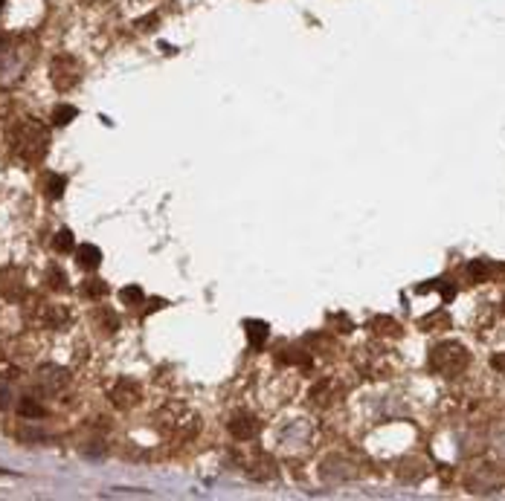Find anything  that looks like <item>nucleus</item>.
<instances>
[{"mask_svg": "<svg viewBox=\"0 0 505 501\" xmlns=\"http://www.w3.org/2000/svg\"><path fill=\"white\" fill-rule=\"evenodd\" d=\"M9 145H12V154L18 160H24L29 165H38L41 160L47 157L50 130L44 128V122H38V119H21L9 130Z\"/></svg>", "mask_w": 505, "mask_h": 501, "instance_id": "f257e3e1", "label": "nucleus"}, {"mask_svg": "<svg viewBox=\"0 0 505 501\" xmlns=\"http://www.w3.org/2000/svg\"><path fill=\"white\" fill-rule=\"evenodd\" d=\"M154 426L165 438L186 443V440L198 438V432H200V415L195 412L192 406H186L180 400H172V403H165L163 408H157V412H154Z\"/></svg>", "mask_w": 505, "mask_h": 501, "instance_id": "f03ea898", "label": "nucleus"}, {"mask_svg": "<svg viewBox=\"0 0 505 501\" xmlns=\"http://www.w3.org/2000/svg\"><path fill=\"white\" fill-rule=\"evenodd\" d=\"M471 366V351L456 342V339H447V342H439L433 351H430V368L439 374V377H459Z\"/></svg>", "mask_w": 505, "mask_h": 501, "instance_id": "7ed1b4c3", "label": "nucleus"}, {"mask_svg": "<svg viewBox=\"0 0 505 501\" xmlns=\"http://www.w3.org/2000/svg\"><path fill=\"white\" fill-rule=\"evenodd\" d=\"M50 78H53V87L61 90V93H67V90H73L81 78V67L73 56H56L53 64H50Z\"/></svg>", "mask_w": 505, "mask_h": 501, "instance_id": "20e7f679", "label": "nucleus"}, {"mask_svg": "<svg viewBox=\"0 0 505 501\" xmlns=\"http://www.w3.org/2000/svg\"><path fill=\"white\" fill-rule=\"evenodd\" d=\"M108 400L113 403V408H119V412H128V408H134L140 400H143V388L137 380L131 377H119L111 391H108Z\"/></svg>", "mask_w": 505, "mask_h": 501, "instance_id": "39448f33", "label": "nucleus"}, {"mask_svg": "<svg viewBox=\"0 0 505 501\" xmlns=\"http://www.w3.org/2000/svg\"><path fill=\"white\" fill-rule=\"evenodd\" d=\"M32 322L38 328H50V331H61L70 325V310L53 301H41L32 307Z\"/></svg>", "mask_w": 505, "mask_h": 501, "instance_id": "423d86ee", "label": "nucleus"}, {"mask_svg": "<svg viewBox=\"0 0 505 501\" xmlns=\"http://www.w3.org/2000/svg\"><path fill=\"white\" fill-rule=\"evenodd\" d=\"M241 467H244V472H247L250 478H256V481H273V478L279 475L276 461L270 458L267 452H262V449L244 455V458H241Z\"/></svg>", "mask_w": 505, "mask_h": 501, "instance_id": "0eeeda50", "label": "nucleus"}, {"mask_svg": "<svg viewBox=\"0 0 505 501\" xmlns=\"http://www.w3.org/2000/svg\"><path fill=\"white\" fill-rule=\"evenodd\" d=\"M24 293H26L24 269H21V267H4V269H0V299L21 301Z\"/></svg>", "mask_w": 505, "mask_h": 501, "instance_id": "6e6552de", "label": "nucleus"}, {"mask_svg": "<svg viewBox=\"0 0 505 501\" xmlns=\"http://www.w3.org/2000/svg\"><path fill=\"white\" fill-rule=\"evenodd\" d=\"M67 383H70V371L61 366H44V368H38V377H35V386L47 394H58Z\"/></svg>", "mask_w": 505, "mask_h": 501, "instance_id": "1a4fd4ad", "label": "nucleus"}, {"mask_svg": "<svg viewBox=\"0 0 505 501\" xmlns=\"http://www.w3.org/2000/svg\"><path fill=\"white\" fill-rule=\"evenodd\" d=\"M227 429H230V435L235 440L244 443V440H252V438L262 432V420L256 415H250V412H241V415H235V418L227 420Z\"/></svg>", "mask_w": 505, "mask_h": 501, "instance_id": "9d476101", "label": "nucleus"}, {"mask_svg": "<svg viewBox=\"0 0 505 501\" xmlns=\"http://www.w3.org/2000/svg\"><path fill=\"white\" fill-rule=\"evenodd\" d=\"M76 261H78L81 269H91L93 272L102 264V249L96 244H81V247H76Z\"/></svg>", "mask_w": 505, "mask_h": 501, "instance_id": "9b49d317", "label": "nucleus"}, {"mask_svg": "<svg viewBox=\"0 0 505 501\" xmlns=\"http://www.w3.org/2000/svg\"><path fill=\"white\" fill-rule=\"evenodd\" d=\"M424 475H427V467H424V461H418V458H407V461H401V467H398V478L407 481V484L421 481Z\"/></svg>", "mask_w": 505, "mask_h": 501, "instance_id": "f8f14e48", "label": "nucleus"}, {"mask_svg": "<svg viewBox=\"0 0 505 501\" xmlns=\"http://www.w3.org/2000/svg\"><path fill=\"white\" fill-rule=\"evenodd\" d=\"M244 328H247V339H250L252 348H265V342H267V336H270V328L262 322V319H250Z\"/></svg>", "mask_w": 505, "mask_h": 501, "instance_id": "ddd939ff", "label": "nucleus"}, {"mask_svg": "<svg viewBox=\"0 0 505 501\" xmlns=\"http://www.w3.org/2000/svg\"><path fill=\"white\" fill-rule=\"evenodd\" d=\"M372 331L377 336H401V325L395 322L392 316H374L372 319Z\"/></svg>", "mask_w": 505, "mask_h": 501, "instance_id": "4468645a", "label": "nucleus"}, {"mask_svg": "<svg viewBox=\"0 0 505 501\" xmlns=\"http://www.w3.org/2000/svg\"><path fill=\"white\" fill-rule=\"evenodd\" d=\"M18 412H21V418L38 420V418H44V415H47V408L41 406L35 397H21V403H18Z\"/></svg>", "mask_w": 505, "mask_h": 501, "instance_id": "2eb2a0df", "label": "nucleus"}, {"mask_svg": "<svg viewBox=\"0 0 505 501\" xmlns=\"http://www.w3.org/2000/svg\"><path fill=\"white\" fill-rule=\"evenodd\" d=\"M64 189H67V177H64V174H47V177H44V195H47V197L58 200V197L64 195Z\"/></svg>", "mask_w": 505, "mask_h": 501, "instance_id": "dca6fc26", "label": "nucleus"}, {"mask_svg": "<svg viewBox=\"0 0 505 501\" xmlns=\"http://www.w3.org/2000/svg\"><path fill=\"white\" fill-rule=\"evenodd\" d=\"M18 374V359L12 356V351H6V345L0 342V377H15Z\"/></svg>", "mask_w": 505, "mask_h": 501, "instance_id": "f3484780", "label": "nucleus"}, {"mask_svg": "<svg viewBox=\"0 0 505 501\" xmlns=\"http://www.w3.org/2000/svg\"><path fill=\"white\" fill-rule=\"evenodd\" d=\"M143 299H146V293H143V287H137V284H128V287H122V290H119V301H122V304H128V307L143 304Z\"/></svg>", "mask_w": 505, "mask_h": 501, "instance_id": "a211bd4d", "label": "nucleus"}, {"mask_svg": "<svg viewBox=\"0 0 505 501\" xmlns=\"http://www.w3.org/2000/svg\"><path fill=\"white\" fill-rule=\"evenodd\" d=\"M96 319L102 322V328H105L108 334H116V331H119V316H116L111 307H99V310H96Z\"/></svg>", "mask_w": 505, "mask_h": 501, "instance_id": "6ab92c4d", "label": "nucleus"}, {"mask_svg": "<svg viewBox=\"0 0 505 501\" xmlns=\"http://www.w3.org/2000/svg\"><path fill=\"white\" fill-rule=\"evenodd\" d=\"M468 276H471V282H485V279L491 276V267H488V261H485V258L471 261V264H468Z\"/></svg>", "mask_w": 505, "mask_h": 501, "instance_id": "aec40b11", "label": "nucleus"}, {"mask_svg": "<svg viewBox=\"0 0 505 501\" xmlns=\"http://www.w3.org/2000/svg\"><path fill=\"white\" fill-rule=\"evenodd\" d=\"M84 296H91V299H102V296H108V282H102V279H88L84 282Z\"/></svg>", "mask_w": 505, "mask_h": 501, "instance_id": "412c9836", "label": "nucleus"}, {"mask_svg": "<svg viewBox=\"0 0 505 501\" xmlns=\"http://www.w3.org/2000/svg\"><path fill=\"white\" fill-rule=\"evenodd\" d=\"M78 116V110L73 108V105H58L56 110H53V125H67V122H73Z\"/></svg>", "mask_w": 505, "mask_h": 501, "instance_id": "4be33fe9", "label": "nucleus"}, {"mask_svg": "<svg viewBox=\"0 0 505 501\" xmlns=\"http://www.w3.org/2000/svg\"><path fill=\"white\" fill-rule=\"evenodd\" d=\"M53 247H56V252H70V249H76V238H73V232H70V229L56 232Z\"/></svg>", "mask_w": 505, "mask_h": 501, "instance_id": "5701e85b", "label": "nucleus"}, {"mask_svg": "<svg viewBox=\"0 0 505 501\" xmlns=\"http://www.w3.org/2000/svg\"><path fill=\"white\" fill-rule=\"evenodd\" d=\"M47 276H50V287L53 290H67V276L61 272V267H56V264H50V269H47Z\"/></svg>", "mask_w": 505, "mask_h": 501, "instance_id": "b1692460", "label": "nucleus"}, {"mask_svg": "<svg viewBox=\"0 0 505 501\" xmlns=\"http://www.w3.org/2000/svg\"><path fill=\"white\" fill-rule=\"evenodd\" d=\"M331 322L337 325V331H340V334H349L354 325H352V319L349 316H331Z\"/></svg>", "mask_w": 505, "mask_h": 501, "instance_id": "393cba45", "label": "nucleus"}, {"mask_svg": "<svg viewBox=\"0 0 505 501\" xmlns=\"http://www.w3.org/2000/svg\"><path fill=\"white\" fill-rule=\"evenodd\" d=\"M491 366L505 374V353H494V356H491Z\"/></svg>", "mask_w": 505, "mask_h": 501, "instance_id": "a878e982", "label": "nucleus"}, {"mask_svg": "<svg viewBox=\"0 0 505 501\" xmlns=\"http://www.w3.org/2000/svg\"><path fill=\"white\" fill-rule=\"evenodd\" d=\"M160 307H165V299H151V301H148V307H146V316H148V313H154V310H160Z\"/></svg>", "mask_w": 505, "mask_h": 501, "instance_id": "bb28decb", "label": "nucleus"}, {"mask_svg": "<svg viewBox=\"0 0 505 501\" xmlns=\"http://www.w3.org/2000/svg\"><path fill=\"white\" fill-rule=\"evenodd\" d=\"M9 406V394L4 391V388H0V408H6Z\"/></svg>", "mask_w": 505, "mask_h": 501, "instance_id": "cd10ccee", "label": "nucleus"}, {"mask_svg": "<svg viewBox=\"0 0 505 501\" xmlns=\"http://www.w3.org/2000/svg\"><path fill=\"white\" fill-rule=\"evenodd\" d=\"M0 9H4V0H0Z\"/></svg>", "mask_w": 505, "mask_h": 501, "instance_id": "c85d7f7f", "label": "nucleus"}, {"mask_svg": "<svg viewBox=\"0 0 505 501\" xmlns=\"http://www.w3.org/2000/svg\"><path fill=\"white\" fill-rule=\"evenodd\" d=\"M502 313H505V301H502Z\"/></svg>", "mask_w": 505, "mask_h": 501, "instance_id": "c756f323", "label": "nucleus"}]
</instances>
